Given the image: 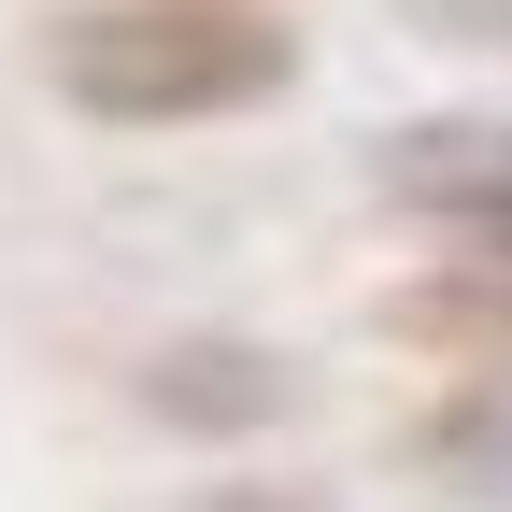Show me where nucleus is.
<instances>
[{"instance_id":"obj_6","label":"nucleus","mask_w":512,"mask_h":512,"mask_svg":"<svg viewBox=\"0 0 512 512\" xmlns=\"http://www.w3.org/2000/svg\"><path fill=\"white\" fill-rule=\"evenodd\" d=\"M214 512H299L285 484H214Z\"/></svg>"},{"instance_id":"obj_2","label":"nucleus","mask_w":512,"mask_h":512,"mask_svg":"<svg viewBox=\"0 0 512 512\" xmlns=\"http://www.w3.org/2000/svg\"><path fill=\"white\" fill-rule=\"evenodd\" d=\"M370 200L427 242L512 256V114H413L370 143Z\"/></svg>"},{"instance_id":"obj_4","label":"nucleus","mask_w":512,"mask_h":512,"mask_svg":"<svg viewBox=\"0 0 512 512\" xmlns=\"http://www.w3.org/2000/svg\"><path fill=\"white\" fill-rule=\"evenodd\" d=\"M128 399H143L157 427H271L299 384H285V356H256V342H157L143 370H128Z\"/></svg>"},{"instance_id":"obj_1","label":"nucleus","mask_w":512,"mask_h":512,"mask_svg":"<svg viewBox=\"0 0 512 512\" xmlns=\"http://www.w3.org/2000/svg\"><path fill=\"white\" fill-rule=\"evenodd\" d=\"M43 86L86 128H214L299 86V29L256 0H86L43 15Z\"/></svg>"},{"instance_id":"obj_3","label":"nucleus","mask_w":512,"mask_h":512,"mask_svg":"<svg viewBox=\"0 0 512 512\" xmlns=\"http://www.w3.org/2000/svg\"><path fill=\"white\" fill-rule=\"evenodd\" d=\"M384 328L413 356H441V370H470V384H512V256L441 242L413 285H384Z\"/></svg>"},{"instance_id":"obj_5","label":"nucleus","mask_w":512,"mask_h":512,"mask_svg":"<svg viewBox=\"0 0 512 512\" xmlns=\"http://www.w3.org/2000/svg\"><path fill=\"white\" fill-rule=\"evenodd\" d=\"M413 15H427L441 43H498V57H512V0H413Z\"/></svg>"}]
</instances>
